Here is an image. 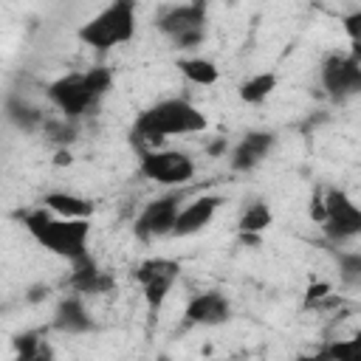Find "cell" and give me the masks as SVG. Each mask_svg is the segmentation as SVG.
I'll use <instances>...</instances> for the list:
<instances>
[{
	"label": "cell",
	"mask_w": 361,
	"mask_h": 361,
	"mask_svg": "<svg viewBox=\"0 0 361 361\" xmlns=\"http://www.w3.org/2000/svg\"><path fill=\"white\" fill-rule=\"evenodd\" d=\"M209 127L206 116L189 102V99H180V96H172V99H161L155 102L152 107H147L135 124H133V141H141V144H161L164 138H172V135H192V133H203Z\"/></svg>",
	"instance_id": "6da1fadb"
},
{
	"label": "cell",
	"mask_w": 361,
	"mask_h": 361,
	"mask_svg": "<svg viewBox=\"0 0 361 361\" xmlns=\"http://www.w3.org/2000/svg\"><path fill=\"white\" fill-rule=\"evenodd\" d=\"M25 231L54 257L76 259L87 254V237H90V217H62L51 209H31L23 214Z\"/></svg>",
	"instance_id": "7a4b0ae2"
},
{
	"label": "cell",
	"mask_w": 361,
	"mask_h": 361,
	"mask_svg": "<svg viewBox=\"0 0 361 361\" xmlns=\"http://www.w3.org/2000/svg\"><path fill=\"white\" fill-rule=\"evenodd\" d=\"M110 85H113V73L107 68H90L82 73H65L54 79L45 93L59 113H65L68 118H79L102 102Z\"/></svg>",
	"instance_id": "3957f363"
},
{
	"label": "cell",
	"mask_w": 361,
	"mask_h": 361,
	"mask_svg": "<svg viewBox=\"0 0 361 361\" xmlns=\"http://www.w3.org/2000/svg\"><path fill=\"white\" fill-rule=\"evenodd\" d=\"M76 37H79L82 45H87L99 54L130 42L135 37V6L110 0L96 17H90L87 23L79 25Z\"/></svg>",
	"instance_id": "277c9868"
},
{
	"label": "cell",
	"mask_w": 361,
	"mask_h": 361,
	"mask_svg": "<svg viewBox=\"0 0 361 361\" xmlns=\"http://www.w3.org/2000/svg\"><path fill=\"white\" fill-rule=\"evenodd\" d=\"M155 28L175 42V48H197L206 34V3H180L166 6L155 17Z\"/></svg>",
	"instance_id": "5b68a950"
},
{
	"label": "cell",
	"mask_w": 361,
	"mask_h": 361,
	"mask_svg": "<svg viewBox=\"0 0 361 361\" xmlns=\"http://www.w3.org/2000/svg\"><path fill=\"white\" fill-rule=\"evenodd\" d=\"M330 243L361 237V206L338 186L324 189V220L319 223Z\"/></svg>",
	"instance_id": "8992f818"
},
{
	"label": "cell",
	"mask_w": 361,
	"mask_h": 361,
	"mask_svg": "<svg viewBox=\"0 0 361 361\" xmlns=\"http://www.w3.org/2000/svg\"><path fill=\"white\" fill-rule=\"evenodd\" d=\"M319 82L322 90L333 102H347L361 96V62L347 51V54H327L319 65Z\"/></svg>",
	"instance_id": "52a82bcc"
},
{
	"label": "cell",
	"mask_w": 361,
	"mask_h": 361,
	"mask_svg": "<svg viewBox=\"0 0 361 361\" xmlns=\"http://www.w3.org/2000/svg\"><path fill=\"white\" fill-rule=\"evenodd\" d=\"M138 172L161 186H180L195 178V161L180 149H147L138 161Z\"/></svg>",
	"instance_id": "ba28073f"
},
{
	"label": "cell",
	"mask_w": 361,
	"mask_h": 361,
	"mask_svg": "<svg viewBox=\"0 0 361 361\" xmlns=\"http://www.w3.org/2000/svg\"><path fill=\"white\" fill-rule=\"evenodd\" d=\"M133 276L141 285V293H144L147 307L155 313L166 302L169 290L175 288V282L180 276V262L172 259V257H149V259H144L135 268Z\"/></svg>",
	"instance_id": "9c48e42d"
},
{
	"label": "cell",
	"mask_w": 361,
	"mask_h": 361,
	"mask_svg": "<svg viewBox=\"0 0 361 361\" xmlns=\"http://www.w3.org/2000/svg\"><path fill=\"white\" fill-rule=\"evenodd\" d=\"M180 212V197L178 195H164L149 200L141 214L135 217V237L138 240H158V237H169L175 231V220Z\"/></svg>",
	"instance_id": "30bf717a"
},
{
	"label": "cell",
	"mask_w": 361,
	"mask_h": 361,
	"mask_svg": "<svg viewBox=\"0 0 361 361\" xmlns=\"http://www.w3.org/2000/svg\"><path fill=\"white\" fill-rule=\"evenodd\" d=\"M183 319L189 324H197V327H217V324H226L231 319V302L226 299V293L220 290H203V293H195L186 307H183Z\"/></svg>",
	"instance_id": "8fae6325"
},
{
	"label": "cell",
	"mask_w": 361,
	"mask_h": 361,
	"mask_svg": "<svg viewBox=\"0 0 361 361\" xmlns=\"http://www.w3.org/2000/svg\"><path fill=\"white\" fill-rule=\"evenodd\" d=\"M274 144H276V135L268 133V130H251V133H245L234 144V149L228 155L231 169L234 172H251V169H257L268 158V152L274 149Z\"/></svg>",
	"instance_id": "7c38bea8"
},
{
	"label": "cell",
	"mask_w": 361,
	"mask_h": 361,
	"mask_svg": "<svg viewBox=\"0 0 361 361\" xmlns=\"http://www.w3.org/2000/svg\"><path fill=\"white\" fill-rule=\"evenodd\" d=\"M217 209H220V197H217V195H200V197H195L192 203L180 206L172 234H175V237H192V234L203 231V228L214 220Z\"/></svg>",
	"instance_id": "4fadbf2b"
},
{
	"label": "cell",
	"mask_w": 361,
	"mask_h": 361,
	"mask_svg": "<svg viewBox=\"0 0 361 361\" xmlns=\"http://www.w3.org/2000/svg\"><path fill=\"white\" fill-rule=\"evenodd\" d=\"M71 268L73 271L68 276V285L76 293H107L116 285L113 276L99 268V262L90 257V251L82 254V257H76V259H71Z\"/></svg>",
	"instance_id": "5bb4252c"
},
{
	"label": "cell",
	"mask_w": 361,
	"mask_h": 361,
	"mask_svg": "<svg viewBox=\"0 0 361 361\" xmlns=\"http://www.w3.org/2000/svg\"><path fill=\"white\" fill-rule=\"evenodd\" d=\"M51 324H54V330L68 333V336H82V333H90V330H93V319H90V313H87L85 302L76 296V290H73V296H65V299L56 305Z\"/></svg>",
	"instance_id": "9a60e30c"
},
{
	"label": "cell",
	"mask_w": 361,
	"mask_h": 361,
	"mask_svg": "<svg viewBox=\"0 0 361 361\" xmlns=\"http://www.w3.org/2000/svg\"><path fill=\"white\" fill-rule=\"evenodd\" d=\"M276 73L274 71H259V73H251L248 79H243L240 82V87H237V96H240V102H245V104H262L274 90H276Z\"/></svg>",
	"instance_id": "2e32d148"
},
{
	"label": "cell",
	"mask_w": 361,
	"mask_h": 361,
	"mask_svg": "<svg viewBox=\"0 0 361 361\" xmlns=\"http://www.w3.org/2000/svg\"><path fill=\"white\" fill-rule=\"evenodd\" d=\"M42 206L62 217H90L93 214V203L87 197H79L71 192H48L42 197Z\"/></svg>",
	"instance_id": "e0dca14e"
},
{
	"label": "cell",
	"mask_w": 361,
	"mask_h": 361,
	"mask_svg": "<svg viewBox=\"0 0 361 361\" xmlns=\"http://www.w3.org/2000/svg\"><path fill=\"white\" fill-rule=\"evenodd\" d=\"M178 71H180V76L186 82L203 85V87H209V85H214L220 79V68L206 56H180L178 59Z\"/></svg>",
	"instance_id": "ac0fdd59"
},
{
	"label": "cell",
	"mask_w": 361,
	"mask_h": 361,
	"mask_svg": "<svg viewBox=\"0 0 361 361\" xmlns=\"http://www.w3.org/2000/svg\"><path fill=\"white\" fill-rule=\"evenodd\" d=\"M271 223H274V212H271V209H268V203H262V200L248 203V206L243 209L240 220H237V226H240V234H243V237H257V234H262Z\"/></svg>",
	"instance_id": "d6986e66"
},
{
	"label": "cell",
	"mask_w": 361,
	"mask_h": 361,
	"mask_svg": "<svg viewBox=\"0 0 361 361\" xmlns=\"http://www.w3.org/2000/svg\"><path fill=\"white\" fill-rule=\"evenodd\" d=\"M333 257H336L338 282L361 290V254L358 251H336Z\"/></svg>",
	"instance_id": "ffe728a7"
},
{
	"label": "cell",
	"mask_w": 361,
	"mask_h": 361,
	"mask_svg": "<svg viewBox=\"0 0 361 361\" xmlns=\"http://www.w3.org/2000/svg\"><path fill=\"white\" fill-rule=\"evenodd\" d=\"M319 355L338 358V361H361V330L344 341H330L324 350H319Z\"/></svg>",
	"instance_id": "44dd1931"
},
{
	"label": "cell",
	"mask_w": 361,
	"mask_h": 361,
	"mask_svg": "<svg viewBox=\"0 0 361 361\" xmlns=\"http://www.w3.org/2000/svg\"><path fill=\"white\" fill-rule=\"evenodd\" d=\"M14 344H17V355L25 358V361H42V358H51V355H54V350L45 344V338L20 336Z\"/></svg>",
	"instance_id": "7402d4cb"
},
{
	"label": "cell",
	"mask_w": 361,
	"mask_h": 361,
	"mask_svg": "<svg viewBox=\"0 0 361 361\" xmlns=\"http://www.w3.org/2000/svg\"><path fill=\"white\" fill-rule=\"evenodd\" d=\"M341 28H344V34H347L350 42H361V8L344 14L341 17Z\"/></svg>",
	"instance_id": "603a6c76"
},
{
	"label": "cell",
	"mask_w": 361,
	"mask_h": 361,
	"mask_svg": "<svg viewBox=\"0 0 361 361\" xmlns=\"http://www.w3.org/2000/svg\"><path fill=\"white\" fill-rule=\"evenodd\" d=\"M330 285L327 282H313L310 288H307V293H305V307H316L322 299H327L330 296Z\"/></svg>",
	"instance_id": "cb8c5ba5"
},
{
	"label": "cell",
	"mask_w": 361,
	"mask_h": 361,
	"mask_svg": "<svg viewBox=\"0 0 361 361\" xmlns=\"http://www.w3.org/2000/svg\"><path fill=\"white\" fill-rule=\"evenodd\" d=\"M310 220L313 223H322L324 220V192L310 197Z\"/></svg>",
	"instance_id": "d4e9b609"
},
{
	"label": "cell",
	"mask_w": 361,
	"mask_h": 361,
	"mask_svg": "<svg viewBox=\"0 0 361 361\" xmlns=\"http://www.w3.org/2000/svg\"><path fill=\"white\" fill-rule=\"evenodd\" d=\"M71 161H73V158H71V152H65V149H62V152H56V164H71Z\"/></svg>",
	"instance_id": "484cf974"
},
{
	"label": "cell",
	"mask_w": 361,
	"mask_h": 361,
	"mask_svg": "<svg viewBox=\"0 0 361 361\" xmlns=\"http://www.w3.org/2000/svg\"><path fill=\"white\" fill-rule=\"evenodd\" d=\"M118 3H133V6H135V3H138V0H118Z\"/></svg>",
	"instance_id": "4316f807"
}]
</instances>
